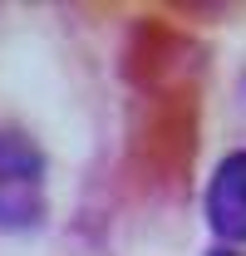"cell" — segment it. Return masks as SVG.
Wrapping results in <instances>:
<instances>
[{
    "label": "cell",
    "instance_id": "6da1fadb",
    "mask_svg": "<svg viewBox=\"0 0 246 256\" xmlns=\"http://www.w3.org/2000/svg\"><path fill=\"white\" fill-rule=\"evenodd\" d=\"M44 212V158L25 133H0V226L20 232Z\"/></svg>",
    "mask_w": 246,
    "mask_h": 256
},
{
    "label": "cell",
    "instance_id": "7a4b0ae2",
    "mask_svg": "<svg viewBox=\"0 0 246 256\" xmlns=\"http://www.w3.org/2000/svg\"><path fill=\"white\" fill-rule=\"evenodd\" d=\"M207 222L222 242H246V153H226L207 188Z\"/></svg>",
    "mask_w": 246,
    "mask_h": 256
},
{
    "label": "cell",
    "instance_id": "3957f363",
    "mask_svg": "<svg viewBox=\"0 0 246 256\" xmlns=\"http://www.w3.org/2000/svg\"><path fill=\"white\" fill-rule=\"evenodd\" d=\"M212 256H236V252H212Z\"/></svg>",
    "mask_w": 246,
    "mask_h": 256
}]
</instances>
